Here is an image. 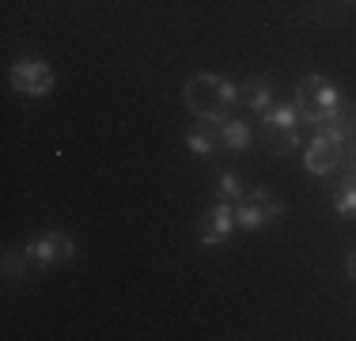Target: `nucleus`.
Here are the masks:
<instances>
[{
    "instance_id": "obj_1",
    "label": "nucleus",
    "mask_w": 356,
    "mask_h": 341,
    "mask_svg": "<svg viewBox=\"0 0 356 341\" xmlns=\"http://www.w3.org/2000/svg\"><path fill=\"white\" fill-rule=\"evenodd\" d=\"M235 99H239V91H235L224 76H213V72H201V76H193V80L186 84V106H190L197 118H205V122L227 118L232 106H235Z\"/></svg>"
},
{
    "instance_id": "obj_2",
    "label": "nucleus",
    "mask_w": 356,
    "mask_h": 341,
    "mask_svg": "<svg viewBox=\"0 0 356 341\" xmlns=\"http://www.w3.org/2000/svg\"><path fill=\"white\" fill-rule=\"evenodd\" d=\"M296 114H300V122H318L322 114H330V110L337 106V88L326 80V76H303L300 88H296Z\"/></svg>"
},
{
    "instance_id": "obj_3",
    "label": "nucleus",
    "mask_w": 356,
    "mask_h": 341,
    "mask_svg": "<svg viewBox=\"0 0 356 341\" xmlns=\"http://www.w3.org/2000/svg\"><path fill=\"white\" fill-rule=\"evenodd\" d=\"M261 129H266V141L277 156H288L292 148H300V114H296L292 102L269 106L261 114Z\"/></svg>"
},
{
    "instance_id": "obj_4",
    "label": "nucleus",
    "mask_w": 356,
    "mask_h": 341,
    "mask_svg": "<svg viewBox=\"0 0 356 341\" xmlns=\"http://www.w3.org/2000/svg\"><path fill=\"white\" fill-rule=\"evenodd\" d=\"M281 212H284L281 198H273L266 190H254V193H243V201L235 205V224L254 232V228H266L273 220H281Z\"/></svg>"
},
{
    "instance_id": "obj_5",
    "label": "nucleus",
    "mask_w": 356,
    "mask_h": 341,
    "mask_svg": "<svg viewBox=\"0 0 356 341\" xmlns=\"http://www.w3.org/2000/svg\"><path fill=\"white\" fill-rule=\"evenodd\" d=\"M12 88L19 95H46L54 88V68L46 61H35V57H23L12 65Z\"/></svg>"
},
{
    "instance_id": "obj_6",
    "label": "nucleus",
    "mask_w": 356,
    "mask_h": 341,
    "mask_svg": "<svg viewBox=\"0 0 356 341\" xmlns=\"http://www.w3.org/2000/svg\"><path fill=\"white\" fill-rule=\"evenodd\" d=\"M303 164H307L311 175H322V178L334 175L345 164V141H337V136H315L311 148L303 152Z\"/></svg>"
},
{
    "instance_id": "obj_7",
    "label": "nucleus",
    "mask_w": 356,
    "mask_h": 341,
    "mask_svg": "<svg viewBox=\"0 0 356 341\" xmlns=\"http://www.w3.org/2000/svg\"><path fill=\"white\" fill-rule=\"evenodd\" d=\"M27 258H31L35 269H46V266H54V262H65V258H72V239L65 232H46V235H38V239L27 243Z\"/></svg>"
},
{
    "instance_id": "obj_8",
    "label": "nucleus",
    "mask_w": 356,
    "mask_h": 341,
    "mask_svg": "<svg viewBox=\"0 0 356 341\" xmlns=\"http://www.w3.org/2000/svg\"><path fill=\"white\" fill-rule=\"evenodd\" d=\"M235 228V205L232 201H216L205 209V216H201V246H220L227 235H232Z\"/></svg>"
},
{
    "instance_id": "obj_9",
    "label": "nucleus",
    "mask_w": 356,
    "mask_h": 341,
    "mask_svg": "<svg viewBox=\"0 0 356 341\" xmlns=\"http://www.w3.org/2000/svg\"><path fill=\"white\" fill-rule=\"evenodd\" d=\"M216 141L224 144L227 152H243L250 144V129H247V122H239V118H220L216 122Z\"/></svg>"
},
{
    "instance_id": "obj_10",
    "label": "nucleus",
    "mask_w": 356,
    "mask_h": 341,
    "mask_svg": "<svg viewBox=\"0 0 356 341\" xmlns=\"http://www.w3.org/2000/svg\"><path fill=\"white\" fill-rule=\"evenodd\" d=\"M269 91H273V88H269V80H261V76H250V80L239 88V99L247 102L250 110H258V114H266V110H269V99H273Z\"/></svg>"
},
{
    "instance_id": "obj_11",
    "label": "nucleus",
    "mask_w": 356,
    "mask_h": 341,
    "mask_svg": "<svg viewBox=\"0 0 356 341\" xmlns=\"http://www.w3.org/2000/svg\"><path fill=\"white\" fill-rule=\"evenodd\" d=\"M334 209H337V216H345V220L356 216V182H341V186H337Z\"/></svg>"
},
{
    "instance_id": "obj_12",
    "label": "nucleus",
    "mask_w": 356,
    "mask_h": 341,
    "mask_svg": "<svg viewBox=\"0 0 356 341\" xmlns=\"http://www.w3.org/2000/svg\"><path fill=\"white\" fill-rule=\"evenodd\" d=\"M216 198H220V201L239 205V201H243V182H239V175H220V182H216Z\"/></svg>"
},
{
    "instance_id": "obj_13",
    "label": "nucleus",
    "mask_w": 356,
    "mask_h": 341,
    "mask_svg": "<svg viewBox=\"0 0 356 341\" xmlns=\"http://www.w3.org/2000/svg\"><path fill=\"white\" fill-rule=\"evenodd\" d=\"M186 144H190V152H193V156H201V159L213 156V136H205L201 129H190V133H186Z\"/></svg>"
},
{
    "instance_id": "obj_14",
    "label": "nucleus",
    "mask_w": 356,
    "mask_h": 341,
    "mask_svg": "<svg viewBox=\"0 0 356 341\" xmlns=\"http://www.w3.org/2000/svg\"><path fill=\"white\" fill-rule=\"evenodd\" d=\"M27 266H31V258H27V246H23V251H12V254L4 258V273H8V277H19V273L27 269Z\"/></svg>"
},
{
    "instance_id": "obj_15",
    "label": "nucleus",
    "mask_w": 356,
    "mask_h": 341,
    "mask_svg": "<svg viewBox=\"0 0 356 341\" xmlns=\"http://www.w3.org/2000/svg\"><path fill=\"white\" fill-rule=\"evenodd\" d=\"M345 269H349V277H353V280H356V251H353V254H349V262H345Z\"/></svg>"
}]
</instances>
